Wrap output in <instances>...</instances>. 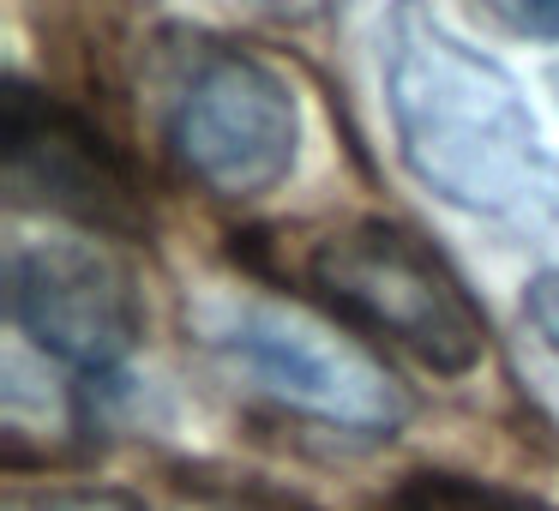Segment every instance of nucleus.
<instances>
[{
  "label": "nucleus",
  "instance_id": "4",
  "mask_svg": "<svg viewBox=\"0 0 559 511\" xmlns=\"http://www.w3.org/2000/svg\"><path fill=\"white\" fill-rule=\"evenodd\" d=\"M169 145L187 175L223 199L265 193L289 175L301 145L295 91L241 49H205L187 61L169 97Z\"/></svg>",
  "mask_w": 559,
  "mask_h": 511
},
{
  "label": "nucleus",
  "instance_id": "8",
  "mask_svg": "<svg viewBox=\"0 0 559 511\" xmlns=\"http://www.w3.org/2000/svg\"><path fill=\"white\" fill-rule=\"evenodd\" d=\"M13 511H139V506L127 494H115V487H61V494L19 499Z\"/></svg>",
  "mask_w": 559,
  "mask_h": 511
},
{
  "label": "nucleus",
  "instance_id": "10",
  "mask_svg": "<svg viewBox=\"0 0 559 511\" xmlns=\"http://www.w3.org/2000/svg\"><path fill=\"white\" fill-rule=\"evenodd\" d=\"M506 13L518 31H535V37H559V0H506Z\"/></svg>",
  "mask_w": 559,
  "mask_h": 511
},
{
  "label": "nucleus",
  "instance_id": "7",
  "mask_svg": "<svg viewBox=\"0 0 559 511\" xmlns=\"http://www.w3.org/2000/svg\"><path fill=\"white\" fill-rule=\"evenodd\" d=\"M385 511H554L530 494H511L493 482H463V475H415L385 499Z\"/></svg>",
  "mask_w": 559,
  "mask_h": 511
},
{
  "label": "nucleus",
  "instance_id": "3",
  "mask_svg": "<svg viewBox=\"0 0 559 511\" xmlns=\"http://www.w3.org/2000/svg\"><path fill=\"white\" fill-rule=\"evenodd\" d=\"M205 337L295 415H313L325 427L349 433H391L403 421V391L361 343L337 337L325 319L301 313L283 301H217L205 313Z\"/></svg>",
  "mask_w": 559,
  "mask_h": 511
},
{
  "label": "nucleus",
  "instance_id": "2",
  "mask_svg": "<svg viewBox=\"0 0 559 511\" xmlns=\"http://www.w3.org/2000/svg\"><path fill=\"white\" fill-rule=\"evenodd\" d=\"M313 289L343 319L391 337L433 373H469L487 355V319L457 283V271L397 223H343L307 253Z\"/></svg>",
  "mask_w": 559,
  "mask_h": 511
},
{
  "label": "nucleus",
  "instance_id": "12",
  "mask_svg": "<svg viewBox=\"0 0 559 511\" xmlns=\"http://www.w3.org/2000/svg\"><path fill=\"white\" fill-rule=\"evenodd\" d=\"M217 511H223V506H217Z\"/></svg>",
  "mask_w": 559,
  "mask_h": 511
},
{
  "label": "nucleus",
  "instance_id": "9",
  "mask_svg": "<svg viewBox=\"0 0 559 511\" xmlns=\"http://www.w3.org/2000/svg\"><path fill=\"white\" fill-rule=\"evenodd\" d=\"M523 313H530V325L542 331V343L559 355V271H547V277L530 283V301H523Z\"/></svg>",
  "mask_w": 559,
  "mask_h": 511
},
{
  "label": "nucleus",
  "instance_id": "5",
  "mask_svg": "<svg viewBox=\"0 0 559 511\" xmlns=\"http://www.w3.org/2000/svg\"><path fill=\"white\" fill-rule=\"evenodd\" d=\"M7 193L25 211H49L97 235H145L151 205L127 157L85 121L61 109L55 97L13 85L7 97Z\"/></svg>",
  "mask_w": 559,
  "mask_h": 511
},
{
  "label": "nucleus",
  "instance_id": "1",
  "mask_svg": "<svg viewBox=\"0 0 559 511\" xmlns=\"http://www.w3.org/2000/svg\"><path fill=\"white\" fill-rule=\"evenodd\" d=\"M385 103L403 163L445 205L506 223L554 211L547 157L518 85L421 0H397L385 19Z\"/></svg>",
  "mask_w": 559,
  "mask_h": 511
},
{
  "label": "nucleus",
  "instance_id": "6",
  "mask_svg": "<svg viewBox=\"0 0 559 511\" xmlns=\"http://www.w3.org/2000/svg\"><path fill=\"white\" fill-rule=\"evenodd\" d=\"M7 313L37 349L79 373H109L139 343L127 271L73 241H25L7 253Z\"/></svg>",
  "mask_w": 559,
  "mask_h": 511
},
{
  "label": "nucleus",
  "instance_id": "11",
  "mask_svg": "<svg viewBox=\"0 0 559 511\" xmlns=\"http://www.w3.org/2000/svg\"><path fill=\"white\" fill-rule=\"evenodd\" d=\"M253 7H259L265 19H313L325 0H253Z\"/></svg>",
  "mask_w": 559,
  "mask_h": 511
}]
</instances>
